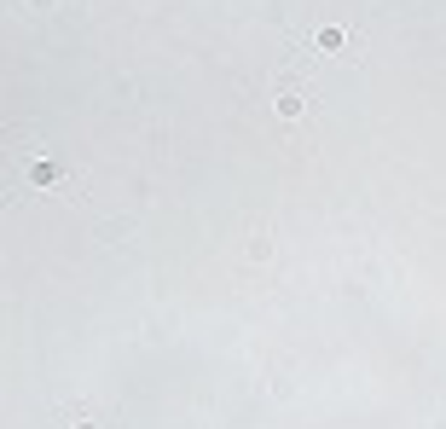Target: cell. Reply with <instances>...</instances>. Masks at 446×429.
<instances>
[{
	"mask_svg": "<svg viewBox=\"0 0 446 429\" xmlns=\"http://www.w3.org/2000/svg\"><path fill=\"white\" fill-rule=\"evenodd\" d=\"M348 47V29H319V53H342Z\"/></svg>",
	"mask_w": 446,
	"mask_h": 429,
	"instance_id": "3",
	"label": "cell"
},
{
	"mask_svg": "<svg viewBox=\"0 0 446 429\" xmlns=\"http://www.w3.org/2000/svg\"><path fill=\"white\" fill-rule=\"evenodd\" d=\"M76 429H98V423H76Z\"/></svg>",
	"mask_w": 446,
	"mask_h": 429,
	"instance_id": "4",
	"label": "cell"
},
{
	"mask_svg": "<svg viewBox=\"0 0 446 429\" xmlns=\"http://www.w3.org/2000/svg\"><path fill=\"white\" fill-rule=\"evenodd\" d=\"M58 180H64L58 162H29V186H58Z\"/></svg>",
	"mask_w": 446,
	"mask_h": 429,
	"instance_id": "2",
	"label": "cell"
},
{
	"mask_svg": "<svg viewBox=\"0 0 446 429\" xmlns=\"http://www.w3.org/2000/svg\"><path fill=\"white\" fill-rule=\"evenodd\" d=\"M302 105H307V99H302V87H295V76H284V81H278V117L295 122V117H302Z\"/></svg>",
	"mask_w": 446,
	"mask_h": 429,
	"instance_id": "1",
	"label": "cell"
}]
</instances>
